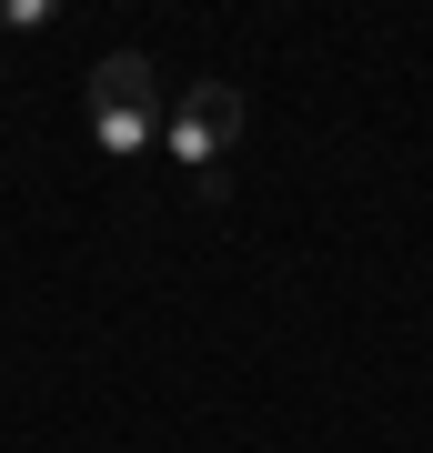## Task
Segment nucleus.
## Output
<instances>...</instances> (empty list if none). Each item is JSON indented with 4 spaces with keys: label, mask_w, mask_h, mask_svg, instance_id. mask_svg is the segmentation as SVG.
I'll list each match as a JSON object with an SVG mask.
<instances>
[{
    "label": "nucleus",
    "mask_w": 433,
    "mask_h": 453,
    "mask_svg": "<svg viewBox=\"0 0 433 453\" xmlns=\"http://www.w3.org/2000/svg\"><path fill=\"white\" fill-rule=\"evenodd\" d=\"M242 131H252V101H242L232 81H192V91H182V111H172V151H182L192 172H212Z\"/></svg>",
    "instance_id": "nucleus-1"
},
{
    "label": "nucleus",
    "mask_w": 433,
    "mask_h": 453,
    "mask_svg": "<svg viewBox=\"0 0 433 453\" xmlns=\"http://www.w3.org/2000/svg\"><path fill=\"white\" fill-rule=\"evenodd\" d=\"M161 101V71L142 50H112V61H91V121H151Z\"/></svg>",
    "instance_id": "nucleus-2"
}]
</instances>
